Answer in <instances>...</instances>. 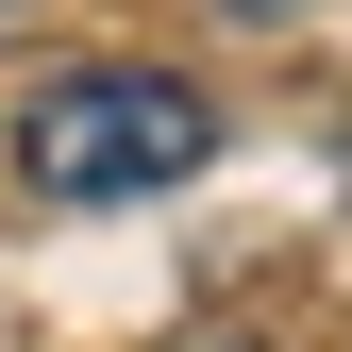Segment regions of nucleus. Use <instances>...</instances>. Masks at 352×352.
Here are the masks:
<instances>
[{
    "mask_svg": "<svg viewBox=\"0 0 352 352\" xmlns=\"http://www.w3.org/2000/svg\"><path fill=\"white\" fill-rule=\"evenodd\" d=\"M185 168H218V101L168 67H51L17 101V185L34 201H168Z\"/></svg>",
    "mask_w": 352,
    "mask_h": 352,
    "instance_id": "1",
    "label": "nucleus"
}]
</instances>
